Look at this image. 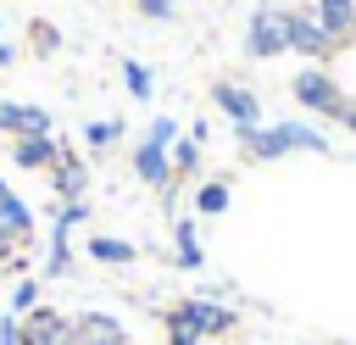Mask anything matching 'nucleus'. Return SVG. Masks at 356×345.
I'll return each mask as SVG.
<instances>
[{"mask_svg":"<svg viewBox=\"0 0 356 345\" xmlns=\"http://www.w3.org/2000/svg\"><path fill=\"white\" fill-rule=\"evenodd\" d=\"M239 328V317L222 306V300H206V295H195V300H178L172 312H167V339L178 345V339H228Z\"/></svg>","mask_w":356,"mask_h":345,"instance_id":"nucleus-1","label":"nucleus"},{"mask_svg":"<svg viewBox=\"0 0 356 345\" xmlns=\"http://www.w3.org/2000/svg\"><path fill=\"white\" fill-rule=\"evenodd\" d=\"M295 100L306 106V111H317V117H339L345 111V95H339V83H334V72H323V67H306V72H295Z\"/></svg>","mask_w":356,"mask_h":345,"instance_id":"nucleus-2","label":"nucleus"},{"mask_svg":"<svg viewBox=\"0 0 356 345\" xmlns=\"http://www.w3.org/2000/svg\"><path fill=\"white\" fill-rule=\"evenodd\" d=\"M284 50H289V39H284V11H273V6L250 11V22H245V56L273 61V56H284Z\"/></svg>","mask_w":356,"mask_h":345,"instance_id":"nucleus-3","label":"nucleus"},{"mask_svg":"<svg viewBox=\"0 0 356 345\" xmlns=\"http://www.w3.org/2000/svg\"><path fill=\"white\" fill-rule=\"evenodd\" d=\"M284 39H289V50H300L312 61H328L334 56V39L323 33V22L312 11H284Z\"/></svg>","mask_w":356,"mask_h":345,"instance_id":"nucleus-4","label":"nucleus"},{"mask_svg":"<svg viewBox=\"0 0 356 345\" xmlns=\"http://www.w3.org/2000/svg\"><path fill=\"white\" fill-rule=\"evenodd\" d=\"M28 239H33V211H28V206H22V200L6 189V195H0V256L11 262V256L28 245Z\"/></svg>","mask_w":356,"mask_h":345,"instance_id":"nucleus-5","label":"nucleus"},{"mask_svg":"<svg viewBox=\"0 0 356 345\" xmlns=\"http://www.w3.org/2000/svg\"><path fill=\"white\" fill-rule=\"evenodd\" d=\"M72 339L78 345H128V328L111 312H78L72 317Z\"/></svg>","mask_w":356,"mask_h":345,"instance_id":"nucleus-6","label":"nucleus"},{"mask_svg":"<svg viewBox=\"0 0 356 345\" xmlns=\"http://www.w3.org/2000/svg\"><path fill=\"white\" fill-rule=\"evenodd\" d=\"M0 134H11V139L50 134V111L44 106H22V100H0Z\"/></svg>","mask_w":356,"mask_h":345,"instance_id":"nucleus-7","label":"nucleus"},{"mask_svg":"<svg viewBox=\"0 0 356 345\" xmlns=\"http://www.w3.org/2000/svg\"><path fill=\"white\" fill-rule=\"evenodd\" d=\"M211 100L234 117V128H261V100H256L250 89H239V83H217Z\"/></svg>","mask_w":356,"mask_h":345,"instance_id":"nucleus-8","label":"nucleus"},{"mask_svg":"<svg viewBox=\"0 0 356 345\" xmlns=\"http://www.w3.org/2000/svg\"><path fill=\"white\" fill-rule=\"evenodd\" d=\"M312 17H317V22H323V33L334 39V50L356 33V0H317V6H312Z\"/></svg>","mask_w":356,"mask_h":345,"instance_id":"nucleus-9","label":"nucleus"},{"mask_svg":"<svg viewBox=\"0 0 356 345\" xmlns=\"http://www.w3.org/2000/svg\"><path fill=\"white\" fill-rule=\"evenodd\" d=\"M56 156H61L56 134H28V139H17V145H11V161H17V167H28V172H39V167L50 172V167H56Z\"/></svg>","mask_w":356,"mask_h":345,"instance_id":"nucleus-10","label":"nucleus"},{"mask_svg":"<svg viewBox=\"0 0 356 345\" xmlns=\"http://www.w3.org/2000/svg\"><path fill=\"white\" fill-rule=\"evenodd\" d=\"M267 134H273L278 156H289V150H312V156H323V150H328V139H323L317 128H306V122H273Z\"/></svg>","mask_w":356,"mask_h":345,"instance_id":"nucleus-11","label":"nucleus"},{"mask_svg":"<svg viewBox=\"0 0 356 345\" xmlns=\"http://www.w3.org/2000/svg\"><path fill=\"white\" fill-rule=\"evenodd\" d=\"M134 178L150 184V189H172V161H167V150H161V145H139V150H134Z\"/></svg>","mask_w":356,"mask_h":345,"instance_id":"nucleus-12","label":"nucleus"},{"mask_svg":"<svg viewBox=\"0 0 356 345\" xmlns=\"http://www.w3.org/2000/svg\"><path fill=\"white\" fill-rule=\"evenodd\" d=\"M50 189H56L61 200H83L89 172H83V161H78L72 150H61V156H56V167H50Z\"/></svg>","mask_w":356,"mask_h":345,"instance_id":"nucleus-13","label":"nucleus"},{"mask_svg":"<svg viewBox=\"0 0 356 345\" xmlns=\"http://www.w3.org/2000/svg\"><path fill=\"white\" fill-rule=\"evenodd\" d=\"M172 245H178V267H184V273L206 267V250H200V239H195V223H189V217H178V223H172Z\"/></svg>","mask_w":356,"mask_h":345,"instance_id":"nucleus-14","label":"nucleus"},{"mask_svg":"<svg viewBox=\"0 0 356 345\" xmlns=\"http://www.w3.org/2000/svg\"><path fill=\"white\" fill-rule=\"evenodd\" d=\"M67 234L61 223H50V250H44V278H67L72 273V250H67Z\"/></svg>","mask_w":356,"mask_h":345,"instance_id":"nucleus-15","label":"nucleus"},{"mask_svg":"<svg viewBox=\"0 0 356 345\" xmlns=\"http://www.w3.org/2000/svg\"><path fill=\"white\" fill-rule=\"evenodd\" d=\"M228 200H234V195H228V184H222V178H211V184H200V189H195V211H200V217H222V211H228Z\"/></svg>","mask_w":356,"mask_h":345,"instance_id":"nucleus-16","label":"nucleus"},{"mask_svg":"<svg viewBox=\"0 0 356 345\" xmlns=\"http://www.w3.org/2000/svg\"><path fill=\"white\" fill-rule=\"evenodd\" d=\"M89 256H95V262H106V267H128L139 250H134L128 239H106V234H100V239H89Z\"/></svg>","mask_w":356,"mask_h":345,"instance_id":"nucleus-17","label":"nucleus"},{"mask_svg":"<svg viewBox=\"0 0 356 345\" xmlns=\"http://www.w3.org/2000/svg\"><path fill=\"white\" fill-rule=\"evenodd\" d=\"M117 139H122V122H117V117L83 122V145H89V150H106V145H117Z\"/></svg>","mask_w":356,"mask_h":345,"instance_id":"nucleus-18","label":"nucleus"},{"mask_svg":"<svg viewBox=\"0 0 356 345\" xmlns=\"http://www.w3.org/2000/svg\"><path fill=\"white\" fill-rule=\"evenodd\" d=\"M122 83H128V95H134V100H150V89H156L145 61H122Z\"/></svg>","mask_w":356,"mask_h":345,"instance_id":"nucleus-19","label":"nucleus"},{"mask_svg":"<svg viewBox=\"0 0 356 345\" xmlns=\"http://www.w3.org/2000/svg\"><path fill=\"white\" fill-rule=\"evenodd\" d=\"M167 161H172V178H178V172H195V167H200V145H195V139H172Z\"/></svg>","mask_w":356,"mask_h":345,"instance_id":"nucleus-20","label":"nucleus"},{"mask_svg":"<svg viewBox=\"0 0 356 345\" xmlns=\"http://www.w3.org/2000/svg\"><path fill=\"white\" fill-rule=\"evenodd\" d=\"M33 306H39V284H33V278H17V284H11V312L22 317V312H33Z\"/></svg>","mask_w":356,"mask_h":345,"instance_id":"nucleus-21","label":"nucleus"},{"mask_svg":"<svg viewBox=\"0 0 356 345\" xmlns=\"http://www.w3.org/2000/svg\"><path fill=\"white\" fill-rule=\"evenodd\" d=\"M172 139H178V122L172 117H156L150 134H145V145H161V150H172Z\"/></svg>","mask_w":356,"mask_h":345,"instance_id":"nucleus-22","label":"nucleus"},{"mask_svg":"<svg viewBox=\"0 0 356 345\" xmlns=\"http://www.w3.org/2000/svg\"><path fill=\"white\" fill-rule=\"evenodd\" d=\"M134 11L150 22H167V17H178V0H134Z\"/></svg>","mask_w":356,"mask_h":345,"instance_id":"nucleus-23","label":"nucleus"},{"mask_svg":"<svg viewBox=\"0 0 356 345\" xmlns=\"http://www.w3.org/2000/svg\"><path fill=\"white\" fill-rule=\"evenodd\" d=\"M0 345H22V317L17 312H0Z\"/></svg>","mask_w":356,"mask_h":345,"instance_id":"nucleus-24","label":"nucleus"},{"mask_svg":"<svg viewBox=\"0 0 356 345\" xmlns=\"http://www.w3.org/2000/svg\"><path fill=\"white\" fill-rule=\"evenodd\" d=\"M56 39H61V33H56L50 22H33V50H39V56H50V50H56Z\"/></svg>","mask_w":356,"mask_h":345,"instance_id":"nucleus-25","label":"nucleus"},{"mask_svg":"<svg viewBox=\"0 0 356 345\" xmlns=\"http://www.w3.org/2000/svg\"><path fill=\"white\" fill-rule=\"evenodd\" d=\"M83 217H89V200H67V206L56 211V223H61V228H72V223H83Z\"/></svg>","mask_w":356,"mask_h":345,"instance_id":"nucleus-26","label":"nucleus"},{"mask_svg":"<svg viewBox=\"0 0 356 345\" xmlns=\"http://www.w3.org/2000/svg\"><path fill=\"white\" fill-rule=\"evenodd\" d=\"M11 61H17V45H6V39H0V67H11Z\"/></svg>","mask_w":356,"mask_h":345,"instance_id":"nucleus-27","label":"nucleus"},{"mask_svg":"<svg viewBox=\"0 0 356 345\" xmlns=\"http://www.w3.org/2000/svg\"><path fill=\"white\" fill-rule=\"evenodd\" d=\"M178 345H222V339H178Z\"/></svg>","mask_w":356,"mask_h":345,"instance_id":"nucleus-28","label":"nucleus"},{"mask_svg":"<svg viewBox=\"0 0 356 345\" xmlns=\"http://www.w3.org/2000/svg\"><path fill=\"white\" fill-rule=\"evenodd\" d=\"M6 189H11V184H6V178H0V195H6Z\"/></svg>","mask_w":356,"mask_h":345,"instance_id":"nucleus-29","label":"nucleus"}]
</instances>
